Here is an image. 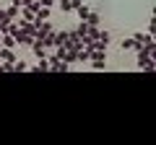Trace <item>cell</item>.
Returning a JSON list of instances; mask_svg holds the SVG:
<instances>
[{
  "label": "cell",
  "mask_w": 156,
  "mask_h": 145,
  "mask_svg": "<svg viewBox=\"0 0 156 145\" xmlns=\"http://www.w3.org/2000/svg\"><path fill=\"white\" fill-rule=\"evenodd\" d=\"M154 49H156L154 42H148L146 47H140V49H138V70H143V72L154 70Z\"/></svg>",
  "instance_id": "cell-1"
},
{
  "label": "cell",
  "mask_w": 156,
  "mask_h": 145,
  "mask_svg": "<svg viewBox=\"0 0 156 145\" xmlns=\"http://www.w3.org/2000/svg\"><path fill=\"white\" fill-rule=\"evenodd\" d=\"M86 65H89L91 70H104V67H107V49L91 52V57H89V62H86Z\"/></svg>",
  "instance_id": "cell-2"
},
{
  "label": "cell",
  "mask_w": 156,
  "mask_h": 145,
  "mask_svg": "<svg viewBox=\"0 0 156 145\" xmlns=\"http://www.w3.org/2000/svg\"><path fill=\"white\" fill-rule=\"evenodd\" d=\"M52 29H55V23L50 21V18H47V21H39V26H37V31H34V42H42L47 36V34L52 31Z\"/></svg>",
  "instance_id": "cell-3"
},
{
  "label": "cell",
  "mask_w": 156,
  "mask_h": 145,
  "mask_svg": "<svg viewBox=\"0 0 156 145\" xmlns=\"http://www.w3.org/2000/svg\"><path fill=\"white\" fill-rule=\"evenodd\" d=\"M34 16H37V21H47V18L52 16V8H47V5H39L37 11H34Z\"/></svg>",
  "instance_id": "cell-4"
},
{
  "label": "cell",
  "mask_w": 156,
  "mask_h": 145,
  "mask_svg": "<svg viewBox=\"0 0 156 145\" xmlns=\"http://www.w3.org/2000/svg\"><path fill=\"white\" fill-rule=\"evenodd\" d=\"M29 70H34V72H47V70H50V62H47V57L37 60V65H29Z\"/></svg>",
  "instance_id": "cell-5"
},
{
  "label": "cell",
  "mask_w": 156,
  "mask_h": 145,
  "mask_svg": "<svg viewBox=\"0 0 156 145\" xmlns=\"http://www.w3.org/2000/svg\"><path fill=\"white\" fill-rule=\"evenodd\" d=\"M31 52H34V57H37V60H42V57H47V52H50V49H47L44 44L34 42V44H31Z\"/></svg>",
  "instance_id": "cell-6"
},
{
  "label": "cell",
  "mask_w": 156,
  "mask_h": 145,
  "mask_svg": "<svg viewBox=\"0 0 156 145\" xmlns=\"http://www.w3.org/2000/svg\"><path fill=\"white\" fill-rule=\"evenodd\" d=\"M0 47H5V49H16L18 44H16V39H13L11 34L5 31V34H3V39H0Z\"/></svg>",
  "instance_id": "cell-7"
},
{
  "label": "cell",
  "mask_w": 156,
  "mask_h": 145,
  "mask_svg": "<svg viewBox=\"0 0 156 145\" xmlns=\"http://www.w3.org/2000/svg\"><path fill=\"white\" fill-rule=\"evenodd\" d=\"M0 60L13 65V62H16V52H13V49H5V47H0Z\"/></svg>",
  "instance_id": "cell-8"
},
{
  "label": "cell",
  "mask_w": 156,
  "mask_h": 145,
  "mask_svg": "<svg viewBox=\"0 0 156 145\" xmlns=\"http://www.w3.org/2000/svg\"><path fill=\"white\" fill-rule=\"evenodd\" d=\"M68 36H70V31H65V29L55 31V44H62V47H68Z\"/></svg>",
  "instance_id": "cell-9"
},
{
  "label": "cell",
  "mask_w": 156,
  "mask_h": 145,
  "mask_svg": "<svg viewBox=\"0 0 156 145\" xmlns=\"http://www.w3.org/2000/svg\"><path fill=\"white\" fill-rule=\"evenodd\" d=\"M86 23H89L91 29H96V26H99V23H101V16H99V13H96V11H91L89 16H86Z\"/></svg>",
  "instance_id": "cell-10"
},
{
  "label": "cell",
  "mask_w": 156,
  "mask_h": 145,
  "mask_svg": "<svg viewBox=\"0 0 156 145\" xmlns=\"http://www.w3.org/2000/svg\"><path fill=\"white\" fill-rule=\"evenodd\" d=\"M73 31H76L78 36H81V39H83V36H89V23H86V21H78V23H76V29H73Z\"/></svg>",
  "instance_id": "cell-11"
},
{
  "label": "cell",
  "mask_w": 156,
  "mask_h": 145,
  "mask_svg": "<svg viewBox=\"0 0 156 145\" xmlns=\"http://www.w3.org/2000/svg\"><path fill=\"white\" fill-rule=\"evenodd\" d=\"M73 13H78V21H86V16H89V13H91V8L86 5V3H81V5H78V8H76V11H73Z\"/></svg>",
  "instance_id": "cell-12"
},
{
  "label": "cell",
  "mask_w": 156,
  "mask_h": 145,
  "mask_svg": "<svg viewBox=\"0 0 156 145\" xmlns=\"http://www.w3.org/2000/svg\"><path fill=\"white\" fill-rule=\"evenodd\" d=\"M3 11H5V16L11 18V21H16V18H18V13H21V8H18V5H13V3H11V5H8V8H3Z\"/></svg>",
  "instance_id": "cell-13"
},
{
  "label": "cell",
  "mask_w": 156,
  "mask_h": 145,
  "mask_svg": "<svg viewBox=\"0 0 156 145\" xmlns=\"http://www.w3.org/2000/svg\"><path fill=\"white\" fill-rule=\"evenodd\" d=\"M55 5H57V8H60V11H62V13H73V0H57Z\"/></svg>",
  "instance_id": "cell-14"
},
{
  "label": "cell",
  "mask_w": 156,
  "mask_h": 145,
  "mask_svg": "<svg viewBox=\"0 0 156 145\" xmlns=\"http://www.w3.org/2000/svg\"><path fill=\"white\" fill-rule=\"evenodd\" d=\"M23 70H29V65H26L23 60H16V62H13V72H23Z\"/></svg>",
  "instance_id": "cell-15"
},
{
  "label": "cell",
  "mask_w": 156,
  "mask_h": 145,
  "mask_svg": "<svg viewBox=\"0 0 156 145\" xmlns=\"http://www.w3.org/2000/svg\"><path fill=\"white\" fill-rule=\"evenodd\" d=\"M120 49H133V36H125V39H120Z\"/></svg>",
  "instance_id": "cell-16"
},
{
  "label": "cell",
  "mask_w": 156,
  "mask_h": 145,
  "mask_svg": "<svg viewBox=\"0 0 156 145\" xmlns=\"http://www.w3.org/2000/svg\"><path fill=\"white\" fill-rule=\"evenodd\" d=\"M11 3H13V5H18V8H21V5H26L29 0H11Z\"/></svg>",
  "instance_id": "cell-17"
},
{
  "label": "cell",
  "mask_w": 156,
  "mask_h": 145,
  "mask_svg": "<svg viewBox=\"0 0 156 145\" xmlns=\"http://www.w3.org/2000/svg\"><path fill=\"white\" fill-rule=\"evenodd\" d=\"M55 3H57V0H42V5H47V8H52Z\"/></svg>",
  "instance_id": "cell-18"
},
{
  "label": "cell",
  "mask_w": 156,
  "mask_h": 145,
  "mask_svg": "<svg viewBox=\"0 0 156 145\" xmlns=\"http://www.w3.org/2000/svg\"><path fill=\"white\" fill-rule=\"evenodd\" d=\"M37 3H39V5H42V0H37Z\"/></svg>",
  "instance_id": "cell-19"
}]
</instances>
